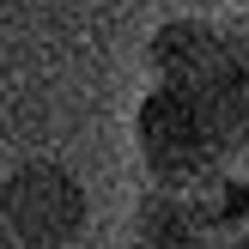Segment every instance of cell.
<instances>
[{"instance_id":"6da1fadb","label":"cell","mask_w":249,"mask_h":249,"mask_svg":"<svg viewBox=\"0 0 249 249\" xmlns=\"http://www.w3.org/2000/svg\"><path fill=\"white\" fill-rule=\"evenodd\" d=\"M134 146L140 164L152 170V189H201L219 164H225V134L207 122V109L195 97H182L177 85H152L134 109Z\"/></svg>"},{"instance_id":"7a4b0ae2","label":"cell","mask_w":249,"mask_h":249,"mask_svg":"<svg viewBox=\"0 0 249 249\" xmlns=\"http://www.w3.org/2000/svg\"><path fill=\"white\" fill-rule=\"evenodd\" d=\"M0 231L12 249H73L85 237V189L61 158H24L0 177Z\"/></svg>"},{"instance_id":"3957f363","label":"cell","mask_w":249,"mask_h":249,"mask_svg":"<svg viewBox=\"0 0 249 249\" xmlns=\"http://www.w3.org/2000/svg\"><path fill=\"white\" fill-rule=\"evenodd\" d=\"M128 249H213V237H207L201 213L189 207V195L152 189L128 213Z\"/></svg>"},{"instance_id":"277c9868","label":"cell","mask_w":249,"mask_h":249,"mask_svg":"<svg viewBox=\"0 0 249 249\" xmlns=\"http://www.w3.org/2000/svg\"><path fill=\"white\" fill-rule=\"evenodd\" d=\"M231 6H237V12H249V0H231Z\"/></svg>"},{"instance_id":"5b68a950","label":"cell","mask_w":249,"mask_h":249,"mask_svg":"<svg viewBox=\"0 0 249 249\" xmlns=\"http://www.w3.org/2000/svg\"><path fill=\"white\" fill-rule=\"evenodd\" d=\"M0 249H12V237H6V231H0Z\"/></svg>"},{"instance_id":"8992f818","label":"cell","mask_w":249,"mask_h":249,"mask_svg":"<svg viewBox=\"0 0 249 249\" xmlns=\"http://www.w3.org/2000/svg\"><path fill=\"white\" fill-rule=\"evenodd\" d=\"M219 249H237V243H219Z\"/></svg>"}]
</instances>
